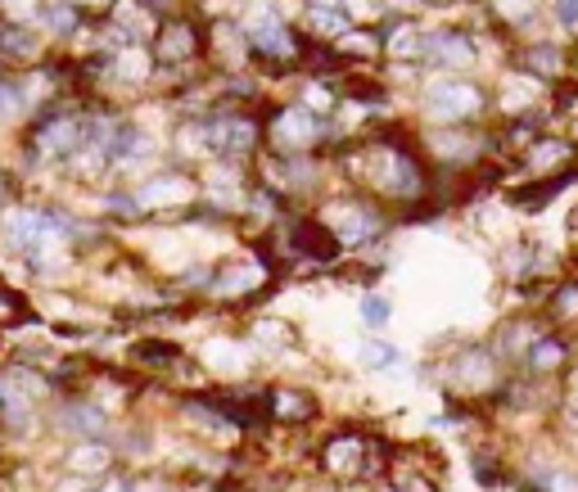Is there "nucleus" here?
<instances>
[{
    "label": "nucleus",
    "instance_id": "26",
    "mask_svg": "<svg viewBox=\"0 0 578 492\" xmlns=\"http://www.w3.org/2000/svg\"><path fill=\"white\" fill-rule=\"evenodd\" d=\"M339 50H343V54H376L380 41L367 37V32H348V37H339Z\"/></svg>",
    "mask_w": 578,
    "mask_h": 492
},
{
    "label": "nucleus",
    "instance_id": "29",
    "mask_svg": "<svg viewBox=\"0 0 578 492\" xmlns=\"http://www.w3.org/2000/svg\"><path fill=\"white\" fill-rule=\"evenodd\" d=\"M50 28L54 32H72V28H78V10H72V6H54L50 10Z\"/></svg>",
    "mask_w": 578,
    "mask_h": 492
},
{
    "label": "nucleus",
    "instance_id": "20",
    "mask_svg": "<svg viewBox=\"0 0 578 492\" xmlns=\"http://www.w3.org/2000/svg\"><path fill=\"white\" fill-rule=\"evenodd\" d=\"M398 362H402V353L393 343H380V339L361 343V367H367V371H393Z\"/></svg>",
    "mask_w": 578,
    "mask_h": 492
},
{
    "label": "nucleus",
    "instance_id": "30",
    "mask_svg": "<svg viewBox=\"0 0 578 492\" xmlns=\"http://www.w3.org/2000/svg\"><path fill=\"white\" fill-rule=\"evenodd\" d=\"M19 109V91L14 87H0V118H10Z\"/></svg>",
    "mask_w": 578,
    "mask_h": 492
},
{
    "label": "nucleus",
    "instance_id": "22",
    "mask_svg": "<svg viewBox=\"0 0 578 492\" xmlns=\"http://www.w3.org/2000/svg\"><path fill=\"white\" fill-rule=\"evenodd\" d=\"M72 470H82V474H96V470H109V448L104 443H82V448H72Z\"/></svg>",
    "mask_w": 578,
    "mask_h": 492
},
{
    "label": "nucleus",
    "instance_id": "33",
    "mask_svg": "<svg viewBox=\"0 0 578 492\" xmlns=\"http://www.w3.org/2000/svg\"><path fill=\"white\" fill-rule=\"evenodd\" d=\"M0 411H6V393H0Z\"/></svg>",
    "mask_w": 578,
    "mask_h": 492
},
{
    "label": "nucleus",
    "instance_id": "12",
    "mask_svg": "<svg viewBox=\"0 0 578 492\" xmlns=\"http://www.w3.org/2000/svg\"><path fill=\"white\" fill-rule=\"evenodd\" d=\"M249 46H253V54H271V59H289L299 50V41H295V32H289L285 23H276V19H262V23H253L249 32Z\"/></svg>",
    "mask_w": 578,
    "mask_h": 492
},
{
    "label": "nucleus",
    "instance_id": "18",
    "mask_svg": "<svg viewBox=\"0 0 578 492\" xmlns=\"http://www.w3.org/2000/svg\"><path fill=\"white\" fill-rule=\"evenodd\" d=\"M434 145L452 163H470L479 154V140H470V131H444V135H434Z\"/></svg>",
    "mask_w": 578,
    "mask_h": 492
},
{
    "label": "nucleus",
    "instance_id": "1",
    "mask_svg": "<svg viewBox=\"0 0 578 492\" xmlns=\"http://www.w3.org/2000/svg\"><path fill=\"white\" fill-rule=\"evenodd\" d=\"M352 168H357V172H352L357 181H367V185H371L376 194H385V199H416V194L425 190V168H420L416 150L402 145V140H393V135L367 140V145L357 150Z\"/></svg>",
    "mask_w": 578,
    "mask_h": 492
},
{
    "label": "nucleus",
    "instance_id": "4",
    "mask_svg": "<svg viewBox=\"0 0 578 492\" xmlns=\"http://www.w3.org/2000/svg\"><path fill=\"white\" fill-rule=\"evenodd\" d=\"M484 104H488L484 91L470 87V82H434L429 96H425V113H429L434 122H452V127L479 118Z\"/></svg>",
    "mask_w": 578,
    "mask_h": 492
},
{
    "label": "nucleus",
    "instance_id": "21",
    "mask_svg": "<svg viewBox=\"0 0 578 492\" xmlns=\"http://www.w3.org/2000/svg\"><path fill=\"white\" fill-rule=\"evenodd\" d=\"M186 194V181L181 177H168V181H150V185H144L140 190V208H159V203H168V199H181Z\"/></svg>",
    "mask_w": 578,
    "mask_h": 492
},
{
    "label": "nucleus",
    "instance_id": "19",
    "mask_svg": "<svg viewBox=\"0 0 578 492\" xmlns=\"http://www.w3.org/2000/svg\"><path fill=\"white\" fill-rule=\"evenodd\" d=\"M542 0H492V14L506 23V28H525L534 14H538Z\"/></svg>",
    "mask_w": 578,
    "mask_h": 492
},
{
    "label": "nucleus",
    "instance_id": "25",
    "mask_svg": "<svg viewBox=\"0 0 578 492\" xmlns=\"http://www.w3.org/2000/svg\"><path fill=\"white\" fill-rule=\"evenodd\" d=\"M389 317H393L389 299H380V294H367V299H361V321H367L371 330H385V325H389Z\"/></svg>",
    "mask_w": 578,
    "mask_h": 492
},
{
    "label": "nucleus",
    "instance_id": "23",
    "mask_svg": "<svg viewBox=\"0 0 578 492\" xmlns=\"http://www.w3.org/2000/svg\"><path fill=\"white\" fill-rule=\"evenodd\" d=\"M551 321H578V280H560V290L551 294Z\"/></svg>",
    "mask_w": 578,
    "mask_h": 492
},
{
    "label": "nucleus",
    "instance_id": "6",
    "mask_svg": "<svg viewBox=\"0 0 578 492\" xmlns=\"http://www.w3.org/2000/svg\"><path fill=\"white\" fill-rule=\"evenodd\" d=\"M271 135H276V145H280V150H303V145H312V140L321 135V122H317L312 109L299 104V109H285V113L276 118Z\"/></svg>",
    "mask_w": 578,
    "mask_h": 492
},
{
    "label": "nucleus",
    "instance_id": "24",
    "mask_svg": "<svg viewBox=\"0 0 578 492\" xmlns=\"http://www.w3.org/2000/svg\"><path fill=\"white\" fill-rule=\"evenodd\" d=\"M136 358H140L144 367H159V371L181 367V353H177L172 343H140V348H136Z\"/></svg>",
    "mask_w": 578,
    "mask_h": 492
},
{
    "label": "nucleus",
    "instance_id": "14",
    "mask_svg": "<svg viewBox=\"0 0 578 492\" xmlns=\"http://www.w3.org/2000/svg\"><path fill=\"white\" fill-rule=\"evenodd\" d=\"M317 415V402L303 389H271V420H289V425H303Z\"/></svg>",
    "mask_w": 578,
    "mask_h": 492
},
{
    "label": "nucleus",
    "instance_id": "28",
    "mask_svg": "<svg viewBox=\"0 0 578 492\" xmlns=\"http://www.w3.org/2000/svg\"><path fill=\"white\" fill-rule=\"evenodd\" d=\"M28 308H23V299L14 294V290H6V285H0V321H19Z\"/></svg>",
    "mask_w": 578,
    "mask_h": 492
},
{
    "label": "nucleus",
    "instance_id": "5",
    "mask_svg": "<svg viewBox=\"0 0 578 492\" xmlns=\"http://www.w3.org/2000/svg\"><path fill=\"white\" fill-rule=\"evenodd\" d=\"M87 145V127L82 122H72V118H54V122H46L41 131H37V140H32V150L41 154V159H72Z\"/></svg>",
    "mask_w": 578,
    "mask_h": 492
},
{
    "label": "nucleus",
    "instance_id": "32",
    "mask_svg": "<svg viewBox=\"0 0 578 492\" xmlns=\"http://www.w3.org/2000/svg\"><path fill=\"white\" fill-rule=\"evenodd\" d=\"M78 6H87V10H113L118 0H78Z\"/></svg>",
    "mask_w": 578,
    "mask_h": 492
},
{
    "label": "nucleus",
    "instance_id": "16",
    "mask_svg": "<svg viewBox=\"0 0 578 492\" xmlns=\"http://www.w3.org/2000/svg\"><path fill=\"white\" fill-rule=\"evenodd\" d=\"M425 46H429V32H420L416 23H398V28L389 32V54H393V59L416 63V59H425Z\"/></svg>",
    "mask_w": 578,
    "mask_h": 492
},
{
    "label": "nucleus",
    "instance_id": "7",
    "mask_svg": "<svg viewBox=\"0 0 578 492\" xmlns=\"http://www.w3.org/2000/svg\"><path fill=\"white\" fill-rule=\"evenodd\" d=\"M425 63H434V68H470L475 63V41L466 32H429Z\"/></svg>",
    "mask_w": 578,
    "mask_h": 492
},
{
    "label": "nucleus",
    "instance_id": "2",
    "mask_svg": "<svg viewBox=\"0 0 578 492\" xmlns=\"http://www.w3.org/2000/svg\"><path fill=\"white\" fill-rule=\"evenodd\" d=\"M321 461L335 479H371L385 470V448L361 430H339V434H330Z\"/></svg>",
    "mask_w": 578,
    "mask_h": 492
},
{
    "label": "nucleus",
    "instance_id": "17",
    "mask_svg": "<svg viewBox=\"0 0 578 492\" xmlns=\"http://www.w3.org/2000/svg\"><path fill=\"white\" fill-rule=\"evenodd\" d=\"M308 28H312L317 37H326V41H339V37H348V32H352L348 14H343V10H326V6H312Z\"/></svg>",
    "mask_w": 578,
    "mask_h": 492
},
{
    "label": "nucleus",
    "instance_id": "13",
    "mask_svg": "<svg viewBox=\"0 0 578 492\" xmlns=\"http://www.w3.org/2000/svg\"><path fill=\"white\" fill-rule=\"evenodd\" d=\"M520 68L538 82H551V78H565V50L556 41H542V46H525L520 54Z\"/></svg>",
    "mask_w": 578,
    "mask_h": 492
},
{
    "label": "nucleus",
    "instance_id": "15",
    "mask_svg": "<svg viewBox=\"0 0 578 492\" xmlns=\"http://www.w3.org/2000/svg\"><path fill=\"white\" fill-rule=\"evenodd\" d=\"M63 420H68V430H78V434H82V443H104L109 415H104L100 406H91V402H72V406L63 411Z\"/></svg>",
    "mask_w": 578,
    "mask_h": 492
},
{
    "label": "nucleus",
    "instance_id": "9",
    "mask_svg": "<svg viewBox=\"0 0 578 492\" xmlns=\"http://www.w3.org/2000/svg\"><path fill=\"white\" fill-rule=\"evenodd\" d=\"M208 145L217 154H249L258 145V127L249 118H217L208 127Z\"/></svg>",
    "mask_w": 578,
    "mask_h": 492
},
{
    "label": "nucleus",
    "instance_id": "8",
    "mask_svg": "<svg viewBox=\"0 0 578 492\" xmlns=\"http://www.w3.org/2000/svg\"><path fill=\"white\" fill-rule=\"evenodd\" d=\"M289 244H295L299 253H308V258H317V262H335L339 258V235L326 227V222H295V227H289Z\"/></svg>",
    "mask_w": 578,
    "mask_h": 492
},
{
    "label": "nucleus",
    "instance_id": "10",
    "mask_svg": "<svg viewBox=\"0 0 578 492\" xmlns=\"http://www.w3.org/2000/svg\"><path fill=\"white\" fill-rule=\"evenodd\" d=\"M199 54V32L190 28V23H163L159 28V41H155V59L159 63H186V59H195Z\"/></svg>",
    "mask_w": 578,
    "mask_h": 492
},
{
    "label": "nucleus",
    "instance_id": "31",
    "mask_svg": "<svg viewBox=\"0 0 578 492\" xmlns=\"http://www.w3.org/2000/svg\"><path fill=\"white\" fill-rule=\"evenodd\" d=\"M565 140H569V145H578V104H574L569 122H565Z\"/></svg>",
    "mask_w": 578,
    "mask_h": 492
},
{
    "label": "nucleus",
    "instance_id": "11",
    "mask_svg": "<svg viewBox=\"0 0 578 492\" xmlns=\"http://www.w3.org/2000/svg\"><path fill=\"white\" fill-rule=\"evenodd\" d=\"M569 367V343L560 339V334H542L534 348H529V353H525V371L529 375H560Z\"/></svg>",
    "mask_w": 578,
    "mask_h": 492
},
{
    "label": "nucleus",
    "instance_id": "27",
    "mask_svg": "<svg viewBox=\"0 0 578 492\" xmlns=\"http://www.w3.org/2000/svg\"><path fill=\"white\" fill-rule=\"evenodd\" d=\"M556 23H560L569 37H578V0H556Z\"/></svg>",
    "mask_w": 578,
    "mask_h": 492
},
{
    "label": "nucleus",
    "instance_id": "3",
    "mask_svg": "<svg viewBox=\"0 0 578 492\" xmlns=\"http://www.w3.org/2000/svg\"><path fill=\"white\" fill-rule=\"evenodd\" d=\"M497 380H501V367H497L492 348H466V353L448 358V389L461 398L497 393Z\"/></svg>",
    "mask_w": 578,
    "mask_h": 492
}]
</instances>
